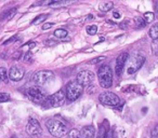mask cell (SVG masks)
<instances>
[{"mask_svg":"<svg viewBox=\"0 0 158 138\" xmlns=\"http://www.w3.org/2000/svg\"><path fill=\"white\" fill-rule=\"evenodd\" d=\"M46 126L48 128L49 133L54 137H64L68 134V128L62 121L56 119H49L46 123Z\"/></svg>","mask_w":158,"mask_h":138,"instance_id":"1","label":"cell"},{"mask_svg":"<svg viewBox=\"0 0 158 138\" xmlns=\"http://www.w3.org/2000/svg\"><path fill=\"white\" fill-rule=\"evenodd\" d=\"M144 61H145V56L142 53H134L131 56L129 55V58L127 61V73L129 75L135 73L143 66Z\"/></svg>","mask_w":158,"mask_h":138,"instance_id":"2","label":"cell"},{"mask_svg":"<svg viewBox=\"0 0 158 138\" xmlns=\"http://www.w3.org/2000/svg\"><path fill=\"white\" fill-rule=\"evenodd\" d=\"M98 78H99V83L103 89H108L113 84V71L110 66L103 65L100 67L99 73H98Z\"/></svg>","mask_w":158,"mask_h":138,"instance_id":"3","label":"cell"},{"mask_svg":"<svg viewBox=\"0 0 158 138\" xmlns=\"http://www.w3.org/2000/svg\"><path fill=\"white\" fill-rule=\"evenodd\" d=\"M66 101V94L63 91H57L56 93L50 95V96L47 97V99L44 101V103L42 104V106L46 108L48 107H53V108H57V107H62V106L65 104Z\"/></svg>","mask_w":158,"mask_h":138,"instance_id":"4","label":"cell"},{"mask_svg":"<svg viewBox=\"0 0 158 138\" xmlns=\"http://www.w3.org/2000/svg\"><path fill=\"white\" fill-rule=\"evenodd\" d=\"M84 93V86H81L77 81L69 82L66 86V97L70 101L78 99Z\"/></svg>","mask_w":158,"mask_h":138,"instance_id":"5","label":"cell"},{"mask_svg":"<svg viewBox=\"0 0 158 138\" xmlns=\"http://www.w3.org/2000/svg\"><path fill=\"white\" fill-rule=\"evenodd\" d=\"M54 79V73L50 70H40L36 73L33 77V81L37 85H46Z\"/></svg>","mask_w":158,"mask_h":138,"instance_id":"6","label":"cell"},{"mask_svg":"<svg viewBox=\"0 0 158 138\" xmlns=\"http://www.w3.org/2000/svg\"><path fill=\"white\" fill-rule=\"evenodd\" d=\"M27 96H28V98L31 101H34L36 104H40V105H42L44 103V101L47 99V97H48L46 93L39 86H33V88L28 89Z\"/></svg>","mask_w":158,"mask_h":138,"instance_id":"7","label":"cell"},{"mask_svg":"<svg viewBox=\"0 0 158 138\" xmlns=\"http://www.w3.org/2000/svg\"><path fill=\"white\" fill-rule=\"evenodd\" d=\"M99 101L104 106L108 107H117L120 103V99L115 93L113 92H104L99 96Z\"/></svg>","mask_w":158,"mask_h":138,"instance_id":"8","label":"cell"},{"mask_svg":"<svg viewBox=\"0 0 158 138\" xmlns=\"http://www.w3.org/2000/svg\"><path fill=\"white\" fill-rule=\"evenodd\" d=\"M76 81L81 86H89L94 81V73L90 70H81L76 77Z\"/></svg>","mask_w":158,"mask_h":138,"instance_id":"9","label":"cell"},{"mask_svg":"<svg viewBox=\"0 0 158 138\" xmlns=\"http://www.w3.org/2000/svg\"><path fill=\"white\" fill-rule=\"evenodd\" d=\"M26 132L33 137H38L41 135L42 128L40 126V123L36 119H29L26 125Z\"/></svg>","mask_w":158,"mask_h":138,"instance_id":"10","label":"cell"},{"mask_svg":"<svg viewBox=\"0 0 158 138\" xmlns=\"http://www.w3.org/2000/svg\"><path fill=\"white\" fill-rule=\"evenodd\" d=\"M129 58V54L128 53H121L116 59V63H115V73L118 77H120L121 73H123V68H125L126 64H127V61Z\"/></svg>","mask_w":158,"mask_h":138,"instance_id":"11","label":"cell"},{"mask_svg":"<svg viewBox=\"0 0 158 138\" xmlns=\"http://www.w3.org/2000/svg\"><path fill=\"white\" fill-rule=\"evenodd\" d=\"M24 73L25 70L23 67L13 66V67H11V69L9 71V79L12 80V81H20L24 77Z\"/></svg>","mask_w":158,"mask_h":138,"instance_id":"12","label":"cell"},{"mask_svg":"<svg viewBox=\"0 0 158 138\" xmlns=\"http://www.w3.org/2000/svg\"><path fill=\"white\" fill-rule=\"evenodd\" d=\"M95 134V128L92 125L84 126L80 131V138H92Z\"/></svg>","mask_w":158,"mask_h":138,"instance_id":"13","label":"cell"},{"mask_svg":"<svg viewBox=\"0 0 158 138\" xmlns=\"http://www.w3.org/2000/svg\"><path fill=\"white\" fill-rule=\"evenodd\" d=\"M110 131V124H108V121L105 120L103 123H101L98 129V135L97 138H106L107 135V132Z\"/></svg>","mask_w":158,"mask_h":138,"instance_id":"14","label":"cell"},{"mask_svg":"<svg viewBox=\"0 0 158 138\" xmlns=\"http://www.w3.org/2000/svg\"><path fill=\"white\" fill-rule=\"evenodd\" d=\"M16 13V8H13V9H8L3 12L1 15H0V20H10L14 16V14Z\"/></svg>","mask_w":158,"mask_h":138,"instance_id":"15","label":"cell"},{"mask_svg":"<svg viewBox=\"0 0 158 138\" xmlns=\"http://www.w3.org/2000/svg\"><path fill=\"white\" fill-rule=\"evenodd\" d=\"M113 6H114V3H113L112 1H104V2L100 3L99 9L103 12H107V11H110V9H113Z\"/></svg>","mask_w":158,"mask_h":138,"instance_id":"16","label":"cell"},{"mask_svg":"<svg viewBox=\"0 0 158 138\" xmlns=\"http://www.w3.org/2000/svg\"><path fill=\"white\" fill-rule=\"evenodd\" d=\"M149 37L153 40L158 39V23L151 27V29H149Z\"/></svg>","mask_w":158,"mask_h":138,"instance_id":"17","label":"cell"},{"mask_svg":"<svg viewBox=\"0 0 158 138\" xmlns=\"http://www.w3.org/2000/svg\"><path fill=\"white\" fill-rule=\"evenodd\" d=\"M0 79L2 80L5 83L9 82V75L7 73V69L3 67H0Z\"/></svg>","mask_w":158,"mask_h":138,"instance_id":"18","label":"cell"},{"mask_svg":"<svg viewBox=\"0 0 158 138\" xmlns=\"http://www.w3.org/2000/svg\"><path fill=\"white\" fill-rule=\"evenodd\" d=\"M154 18H155V14L153 13V12H146V13H144V15H143V20L145 21V23H152L154 21Z\"/></svg>","mask_w":158,"mask_h":138,"instance_id":"19","label":"cell"},{"mask_svg":"<svg viewBox=\"0 0 158 138\" xmlns=\"http://www.w3.org/2000/svg\"><path fill=\"white\" fill-rule=\"evenodd\" d=\"M48 18V14H41V15L37 16V18H35L34 21H31V25H38L40 24V23L44 22L46 18Z\"/></svg>","mask_w":158,"mask_h":138,"instance_id":"20","label":"cell"},{"mask_svg":"<svg viewBox=\"0 0 158 138\" xmlns=\"http://www.w3.org/2000/svg\"><path fill=\"white\" fill-rule=\"evenodd\" d=\"M54 36L56 38H65L66 36H67V31L65 30V29H56V30L54 31Z\"/></svg>","mask_w":158,"mask_h":138,"instance_id":"21","label":"cell"},{"mask_svg":"<svg viewBox=\"0 0 158 138\" xmlns=\"http://www.w3.org/2000/svg\"><path fill=\"white\" fill-rule=\"evenodd\" d=\"M68 136H69V138H80V131H78L76 128L70 129L68 132Z\"/></svg>","mask_w":158,"mask_h":138,"instance_id":"22","label":"cell"},{"mask_svg":"<svg viewBox=\"0 0 158 138\" xmlns=\"http://www.w3.org/2000/svg\"><path fill=\"white\" fill-rule=\"evenodd\" d=\"M97 31H98V27L95 26V25H90V26L87 27V33H88V35L93 36L97 34Z\"/></svg>","mask_w":158,"mask_h":138,"instance_id":"23","label":"cell"},{"mask_svg":"<svg viewBox=\"0 0 158 138\" xmlns=\"http://www.w3.org/2000/svg\"><path fill=\"white\" fill-rule=\"evenodd\" d=\"M134 22H135V25H136V26H138V27H141V28L145 27V25H146V23H145V21L143 20V18H135Z\"/></svg>","mask_w":158,"mask_h":138,"instance_id":"24","label":"cell"},{"mask_svg":"<svg viewBox=\"0 0 158 138\" xmlns=\"http://www.w3.org/2000/svg\"><path fill=\"white\" fill-rule=\"evenodd\" d=\"M152 51L155 55H158V39L153 40L152 42Z\"/></svg>","mask_w":158,"mask_h":138,"instance_id":"25","label":"cell"},{"mask_svg":"<svg viewBox=\"0 0 158 138\" xmlns=\"http://www.w3.org/2000/svg\"><path fill=\"white\" fill-rule=\"evenodd\" d=\"M10 101V95L8 93H0V103H6Z\"/></svg>","mask_w":158,"mask_h":138,"instance_id":"26","label":"cell"},{"mask_svg":"<svg viewBox=\"0 0 158 138\" xmlns=\"http://www.w3.org/2000/svg\"><path fill=\"white\" fill-rule=\"evenodd\" d=\"M152 138H158V124L154 126V128L152 129Z\"/></svg>","mask_w":158,"mask_h":138,"instance_id":"27","label":"cell"},{"mask_svg":"<svg viewBox=\"0 0 158 138\" xmlns=\"http://www.w3.org/2000/svg\"><path fill=\"white\" fill-rule=\"evenodd\" d=\"M104 58H105V57H104V56H100V57H97V58L92 59V61H90V64H97V63H99V61H103Z\"/></svg>","mask_w":158,"mask_h":138,"instance_id":"28","label":"cell"},{"mask_svg":"<svg viewBox=\"0 0 158 138\" xmlns=\"http://www.w3.org/2000/svg\"><path fill=\"white\" fill-rule=\"evenodd\" d=\"M21 56H22V52H21V51H18V52H15L13 55H12V58H13V59H19Z\"/></svg>","mask_w":158,"mask_h":138,"instance_id":"29","label":"cell"},{"mask_svg":"<svg viewBox=\"0 0 158 138\" xmlns=\"http://www.w3.org/2000/svg\"><path fill=\"white\" fill-rule=\"evenodd\" d=\"M52 26H53V23H46V24H44V26H42V29L47 30V29H50Z\"/></svg>","mask_w":158,"mask_h":138,"instance_id":"30","label":"cell"},{"mask_svg":"<svg viewBox=\"0 0 158 138\" xmlns=\"http://www.w3.org/2000/svg\"><path fill=\"white\" fill-rule=\"evenodd\" d=\"M31 52H27L26 54H25V56H24V59H25V61H31Z\"/></svg>","mask_w":158,"mask_h":138,"instance_id":"31","label":"cell"},{"mask_svg":"<svg viewBox=\"0 0 158 138\" xmlns=\"http://www.w3.org/2000/svg\"><path fill=\"white\" fill-rule=\"evenodd\" d=\"M106 138H115V133L113 129H110L107 132V135H106Z\"/></svg>","mask_w":158,"mask_h":138,"instance_id":"32","label":"cell"},{"mask_svg":"<svg viewBox=\"0 0 158 138\" xmlns=\"http://www.w3.org/2000/svg\"><path fill=\"white\" fill-rule=\"evenodd\" d=\"M16 39H18V37H16V36H13V37L10 38L9 40H7V41H5V43H3V44H9V43H11V42L15 41Z\"/></svg>","mask_w":158,"mask_h":138,"instance_id":"33","label":"cell"},{"mask_svg":"<svg viewBox=\"0 0 158 138\" xmlns=\"http://www.w3.org/2000/svg\"><path fill=\"white\" fill-rule=\"evenodd\" d=\"M114 18H120V15H119V13L115 12V13H114Z\"/></svg>","mask_w":158,"mask_h":138,"instance_id":"34","label":"cell"},{"mask_svg":"<svg viewBox=\"0 0 158 138\" xmlns=\"http://www.w3.org/2000/svg\"><path fill=\"white\" fill-rule=\"evenodd\" d=\"M155 8H156V14H157V16H158V2L157 3H156V5H155Z\"/></svg>","mask_w":158,"mask_h":138,"instance_id":"35","label":"cell"}]
</instances>
